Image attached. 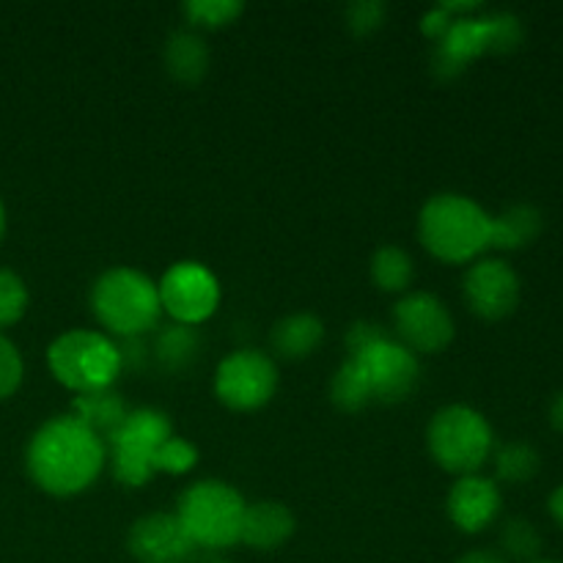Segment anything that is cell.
<instances>
[{"instance_id": "13", "label": "cell", "mask_w": 563, "mask_h": 563, "mask_svg": "<svg viewBox=\"0 0 563 563\" xmlns=\"http://www.w3.org/2000/svg\"><path fill=\"white\" fill-rule=\"evenodd\" d=\"M462 286L467 308L482 319L509 317L520 302V278L500 258H482L473 264Z\"/></svg>"}, {"instance_id": "25", "label": "cell", "mask_w": 563, "mask_h": 563, "mask_svg": "<svg viewBox=\"0 0 563 563\" xmlns=\"http://www.w3.org/2000/svg\"><path fill=\"white\" fill-rule=\"evenodd\" d=\"M27 311L25 280L11 269H0V330L20 322Z\"/></svg>"}, {"instance_id": "16", "label": "cell", "mask_w": 563, "mask_h": 563, "mask_svg": "<svg viewBox=\"0 0 563 563\" xmlns=\"http://www.w3.org/2000/svg\"><path fill=\"white\" fill-rule=\"evenodd\" d=\"M295 533V515L278 500H258L245 506L240 542L253 550H275Z\"/></svg>"}, {"instance_id": "32", "label": "cell", "mask_w": 563, "mask_h": 563, "mask_svg": "<svg viewBox=\"0 0 563 563\" xmlns=\"http://www.w3.org/2000/svg\"><path fill=\"white\" fill-rule=\"evenodd\" d=\"M550 421H553V427L563 432V390L559 396H555L553 407H550Z\"/></svg>"}, {"instance_id": "27", "label": "cell", "mask_w": 563, "mask_h": 563, "mask_svg": "<svg viewBox=\"0 0 563 563\" xmlns=\"http://www.w3.org/2000/svg\"><path fill=\"white\" fill-rule=\"evenodd\" d=\"M198 462V451L196 445L187 443L185 438H170L165 440L163 445H159L157 451V462H154V467H157V473H170V476H181V473L192 471Z\"/></svg>"}, {"instance_id": "17", "label": "cell", "mask_w": 563, "mask_h": 563, "mask_svg": "<svg viewBox=\"0 0 563 563\" xmlns=\"http://www.w3.org/2000/svg\"><path fill=\"white\" fill-rule=\"evenodd\" d=\"M126 416H130V407L121 399L119 390L113 388L77 394L75 401H71V418H77L82 427H88L102 440H108L124 423Z\"/></svg>"}, {"instance_id": "23", "label": "cell", "mask_w": 563, "mask_h": 563, "mask_svg": "<svg viewBox=\"0 0 563 563\" xmlns=\"http://www.w3.org/2000/svg\"><path fill=\"white\" fill-rule=\"evenodd\" d=\"M539 451L528 443H506L495 451V473L506 484H526L539 473Z\"/></svg>"}, {"instance_id": "10", "label": "cell", "mask_w": 563, "mask_h": 563, "mask_svg": "<svg viewBox=\"0 0 563 563\" xmlns=\"http://www.w3.org/2000/svg\"><path fill=\"white\" fill-rule=\"evenodd\" d=\"M278 388V368L264 352L240 350L223 357L214 374V394L225 407L240 412L267 405Z\"/></svg>"}, {"instance_id": "9", "label": "cell", "mask_w": 563, "mask_h": 563, "mask_svg": "<svg viewBox=\"0 0 563 563\" xmlns=\"http://www.w3.org/2000/svg\"><path fill=\"white\" fill-rule=\"evenodd\" d=\"M174 438V423L165 412L141 407L130 410L119 429L108 438L113 451V476L126 487H143L157 476V451L165 440Z\"/></svg>"}, {"instance_id": "6", "label": "cell", "mask_w": 563, "mask_h": 563, "mask_svg": "<svg viewBox=\"0 0 563 563\" xmlns=\"http://www.w3.org/2000/svg\"><path fill=\"white\" fill-rule=\"evenodd\" d=\"M245 500L223 482H198L179 498V522L196 548L225 550L240 542Z\"/></svg>"}, {"instance_id": "14", "label": "cell", "mask_w": 563, "mask_h": 563, "mask_svg": "<svg viewBox=\"0 0 563 563\" xmlns=\"http://www.w3.org/2000/svg\"><path fill=\"white\" fill-rule=\"evenodd\" d=\"M126 548L141 563H187L196 555V544L187 537L176 515H146L130 528Z\"/></svg>"}, {"instance_id": "28", "label": "cell", "mask_w": 563, "mask_h": 563, "mask_svg": "<svg viewBox=\"0 0 563 563\" xmlns=\"http://www.w3.org/2000/svg\"><path fill=\"white\" fill-rule=\"evenodd\" d=\"M22 355L3 333H0V399H9L16 388L22 385Z\"/></svg>"}, {"instance_id": "34", "label": "cell", "mask_w": 563, "mask_h": 563, "mask_svg": "<svg viewBox=\"0 0 563 563\" xmlns=\"http://www.w3.org/2000/svg\"><path fill=\"white\" fill-rule=\"evenodd\" d=\"M533 563H561V561H533Z\"/></svg>"}, {"instance_id": "24", "label": "cell", "mask_w": 563, "mask_h": 563, "mask_svg": "<svg viewBox=\"0 0 563 563\" xmlns=\"http://www.w3.org/2000/svg\"><path fill=\"white\" fill-rule=\"evenodd\" d=\"M500 548L511 559L531 561L542 550V537H539L537 526H531L528 520H509L500 531Z\"/></svg>"}, {"instance_id": "11", "label": "cell", "mask_w": 563, "mask_h": 563, "mask_svg": "<svg viewBox=\"0 0 563 563\" xmlns=\"http://www.w3.org/2000/svg\"><path fill=\"white\" fill-rule=\"evenodd\" d=\"M163 311L176 319V324H201L218 311L220 284L203 264L179 262L163 275L157 284Z\"/></svg>"}, {"instance_id": "3", "label": "cell", "mask_w": 563, "mask_h": 563, "mask_svg": "<svg viewBox=\"0 0 563 563\" xmlns=\"http://www.w3.org/2000/svg\"><path fill=\"white\" fill-rule=\"evenodd\" d=\"M418 234L434 258L465 264L489 247L493 218L473 198L460 192H440L421 209Z\"/></svg>"}, {"instance_id": "7", "label": "cell", "mask_w": 563, "mask_h": 563, "mask_svg": "<svg viewBox=\"0 0 563 563\" xmlns=\"http://www.w3.org/2000/svg\"><path fill=\"white\" fill-rule=\"evenodd\" d=\"M427 445L443 471L473 476L493 454V427L473 407L451 405L429 421Z\"/></svg>"}, {"instance_id": "21", "label": "cell", "mask_w": 563, "mask_h": 563, "mask_svg": "<svg viewBox=\"0 0 563 563\" xmlns=\"http://www.w3.org/2000/svg\"><path fill=\"white\" fill-rule=\"evenodd\" d=\"M154 355H157L159 366L168 372H181V368L192 366L196 357L201 355V335L190 324H170L157 335L154 344Z\"/></svg>"}, {"instance_id": "26", "label": "cell", "mask_w": 563, "mask_h": 563, "mask_svg": "<svg viewBox=\"0 0 563 563\" xmlns=\"http://www.w3.org/2000/svg\"><path fill=\"white\" fill-rule=\"evenodd\" d=\"M242 14V3L234 0H190L185 3V16L192 25L223 27Z\"/></svg>"}, {"instance_id": "1", "label": "cell", "mask_w": 563, "mask_h": 563, "mask_svg": "<svg viewBox=\"0 0 563 563\" xmlns=\"http://www.w3.org/2000/svg\"><path fill=\"white\" fill-rule=\"evenodd\" d=\"M27 473L38 489L58 498L82 493L104 467V440L77 418L58 416L36 429L27 443Z\"/></svg>"}, {"instance_id": "2", "label": "cell", "mask_w": 563, "mask_h": 563, "mask_svg": "<svg viewBox=\"0 0 563 563\" xmlns=\"http://www.w3.org/2000/svg\"><path fill=\"white\" fill-rule=\"evenodd\" d=\"M418 379V357L405 344L383 335L346 355L330 385V396L346 412H357L368 405H399L412 396Z\"/></svg>"}, {"instance_id": "5", "label": "cell", "mask_w": 563, "mask_h": 563, "mask_svg": "<svg viewBox=\"0 0 563 563\" xmlns=\"http://www.w3.org/2000/svg\"><path fill=\"white\" fill-rule=\"evenodd\" d=\"M47 366L64 388L75 394L113 388L121 374L119 344L97 330H69L47 350Z\"/></svg>"}, {"instance_id": "4", "label": "cell", "mask_w": 563, "mask_h": 563, "mask_svg": "<svg viewBox=\"0 0 563 563\" xmlns=\"http://www.w3.org/2000/svg\"><path fill=\"white\" fill-rule=\"evenodd\" d=\"M91 308L99 324L121 339H141L163 313L157 284L130 267L99 275L91 289Z\"/></svg>"}, {"instance_id": "31", "label": "cell", "mask_w": 563, "mask_h": 563, "mask_svg": "<svg viewBox=\"0 0 563 563\" xmlns=\"http://www.w3.org/2000/svg\"><path fill=\"white\" fill-rule=\"evenodd\" d=\"M550 515H553L555 522L563 528V484L550 495Z\"/></svg>"}, {"instance_id": "20", "label": "cell", "mask_w": 563, "mask_h": 563, "mask_svg": "<svg viewBox=\"0 0 563 563\" xmlns=\"http://www.w3.org/2000/svg\"><path fill=\"white\" fill-rule=\"evenodd\" d=\"M165 66H168L170 77L187 82V86H196L209 69L207 42L196 31H176L165 44Z\"/></svg>"}, {"instance_id": "33", "label": "cell", "mask_w": 563, "mask_h": 563, "mask_svg": "<svg viewBox=\"0 0 563 563\" xmlns=\"http://www.w3.org/2000/svg\"><path fill=\"white\" fill-rule=\"evenodd\" d=\"M3 234H5V207L3 201H0V240H3Z\"/></svg>"}, {"instance_id": "30", "label": "cell", "mask_w": 563, "mask_h": 563, "mask_svg": "<svg viewBox=\"0 0 563 563\" xmlns=\"http://www.w3.org/2000/svg\"><path fill=\"white\" fill-rule=\"evenodd\" d=\"M456 563H509L500 553H493V550H471V553L462 555Z\"/></svg>"}, {"instance_id": "15", "label": "cell", "mask_w": 563, "mask_h": 563, "mask_svg": "<svg viewBox=\"0 0 563 563\" xmlns=\"http://www.w3.org/2000/svg\"><path fill=\"white\" fill-rule=\"evenodd\" d=\"M451 522L465 533H478L493 526L500 511V489L493 478L484 476H462L449 493Z\"/></svg>"}, {"instance_id": "8", "label": "cell", "mask_w": 563, "mask_h": 563, "mask_svg": "<svg viewBox=\"0 0 563 563\" xmlns=\"http://www.w3.org/2000/svg\"><path fill=\"white\" fill-rule=\"evenodd\" d=\"M438 42L434 71L440 77H456L478 55L515 49L522 42V25L506 11L489 16H456L454 25Z\"/></svg>"}, {"instance_id": "18", "label": "cell", "mask_w": 563, "mask_h": 563, "mask_svg": "<svg viewBox=\"0 0 563 563\" xmlns=\"http://www.w3.org/2000/svg\"><path fill=\"white\" fill-rule=\"evenodd\" d=\"M324 339V324L313 313H291L280 319L269 333V344L286 361H302L319 350Z\"/></svg>"}, {"instance_id": "29", "label": "cell", "mask_w": 563, "mask_h": 563, "mask_svg": "<svg viewBox=\"0 0 563 563\" xmlns=\"http://www.w3.org/2000/svg\"><path fill=\"white\" fill-rule=\"evenodd\" d=\"M383 16H385V5L374 3V0H363V3L350 5V11H346V22H350V27L355 33L377 31Z\"/></svg>"}, {"instance_id": "22", "label": "cell", "mask_w": 563, "mask_h": 563, "mask_svg": "<svg viewBox=\"0 0 563 563\" xmlns=\"http://www.w3.org/2000/svg\"><path fill=\"white\" fill-rule=\"evenodd\" d=\"M372 278L379 289L390 291V295L407 291V286L416 278V267H412L410 253L401 251V247L396 245L379 247L372 258Z\"/></svg>"}, {"instance_id": "19", "label": "cell", "mask_w": 563, "mask_h": 563, "mask_svg": "<svg viewBox=\"0 0 563 563\" xmlns=\"http://www.w3.org/2000/svg\"><path fill=\"white\" fill-rule=\"evenodd\" d=\"M544 220L542 212L531 203H517L493 218V234H489V247H500V251H520V247L531 245L542 231Z\"/></svg>"}, {"instance_id": "12", "label": "cell", "mask_w": 563, "mask_h": 563, "mask_svg": "<svg viewBox=\"0 0 563 563\" xmlns=\"http://www.w3.org/2000/svg\"><path fill=\"white\" fill-rule=\"evenodd\" d=\"M394 324L399 344L416 355H434L454 341V319L445 302L429 291H412L394 308Z\"/></svg>"}]
</instances>
